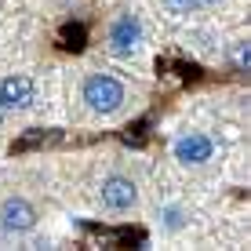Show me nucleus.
Returning a JSON list of instances; mask_svg holds the SVG:
<instances>
[{
	"label": "nucleus",
	"mask_w": 251,
	"mask_h": 251,
	"mask_svg": "<svg viewBox=\"0 0 251 251\" xmlns=\"http://www.w3.org/2000/svg\"><path fill=\"white\" fill-rule=\"evenodd\" d=\"M7 117V106H4V99H0V120H4Z\"/></svg>",
	"instance_id": "10"
},
{
	"label": "nucleus",
	"mask_w": 251,
	"mask_h": 251,
	"mask_svg": "<svg viewBox=\"0 0 251 251\" xmlns=\"http://www.w3.org/2000/svg\"><path fill=\"white\" fill-rule=\"evenodd\" d=\"M40 222V211L25 197H7L0 204V229L4 233H29Z\"/></svg>",
	"instance_id": "5"
},
{
	"label": "nucleus",
	"mask_w": 251,
	"mask_h": 251,
	"mask_svg": "<svg viewBox=\"0 0 251 251\" xmlns=\"http://www.w3.org/2000/svg\"><path fill=\"white\" fill-rule=\"evenodd\" d=\"M0 99H4L7 113L11 109H29V106H37V84L25 73H11L0 80Z\"/></svg>",
	"instance_id": "6"
},
{
	"label": "nucleus",
	"mask_w": 251,
	"mask_h": 251,
	"mask_svg": "<svg viewBox=\"0 0 251 251\" xmlns=\"http://www.w3.org/2000/svg\"><path fill=\"white\" fill-rule=\"evenodd\" d=\"M99 201H102L106 211L127 215V211H135V207H138V186L127 175H106V178H102V186H99Z\"/></svg>",
	"instance_id": "4"
},
{
	"label": "nucleus",
	"mask_w": 251,
	"mask_h": 251,
	"mask_svg": "<svg viewBox=\"0 0 251 251\" xmlns=\"http://www.w3.org/2000/svg\"><path fill=\"white\" fill-rule=\"evenodd\" d=\"M171 157L182 168H204V164L215 160V138L204 131H186L171 142Z\"/></svg>",
	"instance_id": "3"
},
{
	"label": "nucleus",
	"mask_w": 251,
	"mask_h": 251,
	"mask_svg": "<svg viewBox=\"0 0 251 251\" xmlns=\"http://www.w3.org/2000/svg\"><path fill=\"white\" fill-rule=\"evenodd\" d=\"M164 4V11H171V15H197V11H204V0H160Z\"/></svg>",
	"instance_id": "8"
},
{
	"label": "nucleus",
	"mask_w": 251,
	"mask_h": 251,
	"mask_svg": "<svg viewBox=\"0 0 251 251\" xmlns=\"http://www.w3.org/2000/svg\"><path fill=\"white\" fill-rule=\"evenodd\" d=\"M80 99H84V106H88L91 113L109 117L127 102V91H124V84H120L117 76H109V73H88L84 84H80Z\"/></svg>",
	"instance_id": "1"
},
{
	"label": "nucleus",
	"mask_w": 251,
	"mask_h": 251,
	"mask_svg": "<svg viewBox=\"0 0 251 251\" xmlns=\"http://www.w3.org/2000/svg\"><path fill=\"white\" fill-rule=\"evenodd\" d=\"M215 4H222V0H204V7H215Z\"/></svg>",
	"instance_id": "11"
},
{
	"label": "nucleus",
	"mask_w": 251,
	"mask_h": 251,
	"mask_svg": "<svg viewBox=\"0 0 251 251\" xmlns=\"http://www.w3.org/2000/svg\"><path fill=\"white\" fill-rule=\"evenodd\" d=\"M106 44L109 51H113L117 58H135L138 51H142L146 44V29H142V19L138 15H120V19L109 22V29H106Z\"/></svg>",
	"instance_id": "2"
},
{
	"label": "nucleus",
	"mask_w": 251,
	"mask_h": 251,
	"mask_svg": "<svg viewBox=\"0 0 251 251\" xmlns=\"http://www.w3.org/2000/svg\"><path fill=\"white\" fill-rule=\"evenodd\" d=\"M248 66H251V55H248V44L240 40L237 44V69H248Z\"/></svg>",
	"instance_id": "9"
},
{
	"label": "nucleus",
	"mask_w": 251,
	"mask_h": 251,
	"mask_svg": "<svg viewBox=\"0 0 251 251\" xmlns=\"http://www.w3.org/2000/svg\"><path fill=\"white\" fill-rule=\"evenodd\" d=\"M157 226L164 233H182L189 226V211H186L182 204H164L160 211H157Z\"/></svg>",
	"instance_id": "7"
}]
</instances>
